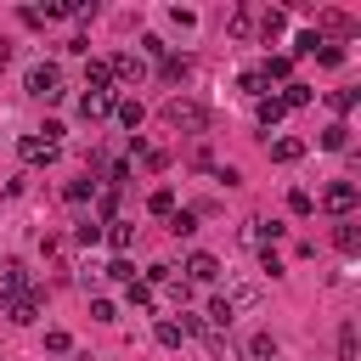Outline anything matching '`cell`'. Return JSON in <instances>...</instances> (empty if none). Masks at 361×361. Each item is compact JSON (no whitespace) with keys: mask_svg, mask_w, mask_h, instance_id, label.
I'll list each match as a JSON object with an SVG mask.
<instances>
[{"mask_svg":"<svg viewBox=\"0 0 361 361\" xmlns=\"http://www.w3.org/2000/svg\"><path fill=\"white\" fill-rule=\"evenodd\" d=\"M107 85H113L107 62H90V68H85V90H107Z\"/></svg>","mask_w":361,"mask_h":361,"instance_id":"24","label":"cell"},{"mask_svg":"<svg viewBox=\"0 0 361 361\" xmlns=\"http://www.w3.org/2000/svg\"><path fill=\"white\" fill-rule=\"evenodd\" d=\"M288 209H293V214H310V209H316V197H310L305 186H293V192H288Z\"/></svg>","mask_w":361,"mask_h":361,"instance_id":"32","label":"cell"},{"mask_svg":"<svg viewBox=\"0 0 361 361\" xmlns=\"http://www.w3.org/2000/svg\"><path fill=\"white\" fill-rule=\"evenodd\" d=\"M322 28L327 34H355V17L350 11H322Z\"/></svg>","mask_w":361,"mask_h":361,"instance_id":"20","label":"cell"},{"mask_svg":"<svg viewBox=\"0 0 361 361\" xmlns=\"http://www.w3.org/2000/svg\"><path fill=\"white\" fill-rule=\"evenodd\" d=\"M0 282H6V293H23V288H28V271H23V259H6V265H0Z\"/></svg>","mask_w":361,"mask_h":361,"instance_id":"16","label":"cell"},{"mask_svg":"<svg viewBox=\"0 0 361 361\" xmlns=\"http://www.w3.org/2000/svg\"><path fill=\"white\" fill-rule=\"evenodd\" d=\"M141 56H158V62H164V56H169V45H164L158 34H141Z\"/></svg>","mask_w":361,"mask_h":361,"instance_id":"34","label":"cell"},{"mask_svg":"<svg viewBox=\"0 0 361 361\" xmlns=\"http://www.w3.org/2000/svg\"><path fill=\"white\" fill-rule=\"evenodd\" d=\"M90 316H96V322H118V310H113V299H90Z\"/></svg>","mask_w":361,"mask_h":361,"instance_id":"39","label":"cell"},{"mask_svg":"<svg viewBox=\"0 0 361 361\" xmlns=\"http://www.w3.org/2000/svg\"><path fill=\"white\" fill-rule=\"evenodd\" d=\"M107 276H113V282H124V288L135 282V271H130V259H113V265H107Z\"/></svg>","mask_w":361,"mask_h":361,"instance_id":"37","label":"cell"},{"mask_svg":"<svg viewBox=\"0 0 361 361\" xmlns=\"http://www.w3.org/2000/svg\"><path fill=\"white\" fill-rule=\"evenodd\" d=\"M214 276H220V259L214 254H192L186 259V282H214Z\"/></svg>","mask_w":361,"mask_h":361,"instance_id":"9","label":"cell"},{"mask_svg":"<svg viewBox=\"0 0 361 361\" xmlns=\"http://www.w3.org/2000/svg\"><path fill=\"white\" fill-rule=\"evenodd\" d=\"M39 141H51V147H62V124H56V118H45V130H39Z\"/></svg>","mask_w":361,"mask_h":361,"instance_id":"40","label":"cell"},{"mask_svg":"<svg viewBox=\"0 0 361 361\" xmlns=\"http://www.w3.org/2000/svg\"><path fill=\"white\" fill-rule=\"evenodd\" d=\"M130 305L147 310V305H152V288H147V282H130Z\"/></svg>","mask_w":361,"mask_h":361,"instance_id":"38","label":"cell"},{"mask_svg":"<svg viewBox=\"0 0 361 361\" xmlns=\"http://www.w3.org/2000/svg\"><path fill=\"white\" fill-rule=\"evenodd\" d=\"M282 113H288V107H282L276 96H259V102H254V118H259L265 130H271V124H282Z\"/></svg>","mask_w":361,"mask_h":361,"instance_id":"14","label":"cell"},{"mask_svg":"<svg viewBox=\"0 0 361 361\" xmlns=\"http://www.w3.org/2000/svg\"><path fill=\"white\" fill-rule=\"evenodd\" d=\"M248 355H254V361H276V338H271V333H254V338H248Z\"/></svg>","mask_w":361,"mask_h":361,"instance_id":"22","label":"cell"},{"mask_svg":"<svg viewBox=\"0 0 361 361\" xmlns=\"http://www.w3.org/2000/svg\"><path fill=\"white\" fill-rule=\"evenodd\" d=\"M355 102H361L355 90H333V96H327V107H333L338 118H344V113H355Z\"/></svg>","mask_w":361,"mask_h":361,"instance_id":"28","label":"cell"},{"mask_svg":"<svg viewBox=\"0 0 361 361\" xmlns=\"http://www.w3.org/2000/svg\"><path fill=\"white\" fill-rule=\"evenodd\" d=\"M39 299H45L39 288H23V293H0V310H6L11 322H23V327H28V322L39 316Z\"/></svg>","mask_w":361,"mask_h":361,"instance_id":"4","label":"cell"},{"mask_svg":"<svg viewBox=\"0 0 361 361\" xmlns=\"http://www.w3.org/2000/svg\"><path fill=\"white\" fill-rule=\"evenodd\" d=\"M316 62H322V68H338V62H344V51H338L333 39H322V45H316Z\"/></svg>","mask_w":361,"mask_h":361,"instance_id":"31","label":"cell"},{"mask_svg":"<svg viewBox=\"0 0 361 361\" xmlns=\"http://www.w3.org/2000/svg\"><path fill=\"white\" fill-rule=\"evenodd\" d=\"M62 197H68V203H90V197H96V180H68Z\"/></svg>","mask_w":361,"mask_h":361,"instance_id":"26","label":"cell"},{"mask_svg":"<svg viewBox=\"0 0 361 361\" xmlns=\"http://www.w3.org/2000/svg\"><path fill=\"white\" fill-rule=\"evenodd\" d=\"M254 28H259V11H254V6H237V11H231V39H248Z\"/></svg>","mask_w":361,"mask_h":361,"instance_id":"11","label":"cell"},{"mask_svg":"<svg viewBox=\"0 0 361 361\" xmlns=\"http://www.w3.org/2000/svg\"><path fill=\"white\" fill-rule=\"evenodd\" d=\"M6 62H11V39H0V68H6Z\"/></svg>","mask_w":361,"mask_h":361,"instance_id":"42","label":"cell"},{"mask_svg":"<svg viewBox=\"0 0 361 361\" xmlns=\"http://www.w3.org/2000/svg\"><path fill=\"white\" fill-rule=\"evenodd\" d=\"M192 231H197V214L192 209H175L169 214V237H192Z\"/></svg>","mask_w":361,"mask_h":361,"instance_id":"21","label":"cell"},{"mask_svg":"<svg viewBox=\"0 0 361 361\" xmlns=\"http://www.w3.org/2000/svg\"><path fill=\"white\" fill-rule=\"evenodd\" d=\"M276 102H282V107H305V102H310V85H299V79H293V85H282V96H276Z\"/></svg>","mask_w":361,"mask_h":361,"instance_id":"25","label":"cell"},{"mask_svg":"<svg viewBox=\"0 0 361 361\" xmlns=\"http://www.w3.org/2000/svg\"><path fill=\"white\" fill-rule=\"evenodd\" d=\"M271 158H276V164H299V158H305V141H299V135H276V141H271Z\"/></svg>","mask_w":361,"mask_h":361,"instance_id":"10","label":"cell"},{"mask_svg":"<svg viewBox=\"0 0 361 361\" xmlns=\"http://www.w3.org/2000/svg\"><path fill=\"white\" fill-rule=\"evenodd\" d=\"M96 214H102V220H113V214H118V192H113V186H102V192H96Z\"/></svg>","mask_w":361,"mask_h":361,"instance_id":"29","label":"cell"},{"mask_svg":"<svg viewBox=\"0 0 361 361\" xmlns=\"http://www.w3.org/2000/svg\"><path fill=\"white\" fill-rule=\"evenodd\" d=\"M45 350H51V355H68V350H73V338H68L62 327H51V333H45Z\"/></svg>","mask_w":361,"mask_h":361,"instance_id":"33","label":"cell"},{"mask_svg":"<svg viewBox=\"0 0 361 361\" xmlns=\"http://www.w3.org/2000/svg\"><path fill=\"white\" fill-rule=\"evenodd\" d=\"M158 73H164L169 85H186V79H192V62H186V56H164V62H158Z\"/></svg>","mask_w":361,"mask_h":361,"instance_id":"12","label":"cell"},{"mask_svg":"<svg viewBox=\"0 0 361 361\" xmlns=\"http://www.w3.org/2000/svg\"><path fill=\"white\" fill-rule=\"evenodd\" d=\"M164 124L180 130V135H203V130H209V107H203L197 96H169V102H164Z\"/></svg>","mask_w":361,"mask_h":361,"instance_id":"1","label":"cell"},{"mask_svg":"<svg viewBox=\"0 0 361 361\" xmlns=\"http://www.w3.org/2000/svg\"><path fill=\"white\" fill-rule=\"evenodd\" d=\"M107 73H113V79H124V85H135V79L147 73V62H141V56H130V51H118V56H107Z\"/></svg>","mask_w":361,"mask_h":361,"instance_id":"6","label":"cell"},{"mask_svg":"<svg viewBox=\"0 0 361 361\" xmlns=\"http://www.w3.org/2000/svg\"><path fill=\"white\" fill-rule=\"evenodd\" d=\"M180 338H186V333H180V327H175V322H158V344H164V350H175V344H180Z\"/></svg>","mask_w":361,"mask_h":361,"instance_id":"36","label":"cell"},{"mask_svg":"<svg viewBox=\"0 0 361 361\" xmlns=\"http://www.w3.org/2000/svg\"><path fill=\"white\" fill-rule=\"evenodd\" d=\"M96 237H102V220H79L73 226V243H96Z\"/></svg>","mask_w":361,"mask_h":361,"instance_id":"35","label":"cell"},{"mask_svg":"<svg viewBox=\"0 0 361 361\" xmlns=\"http://www.w3.org/2000/svg\"><path fill=\"white\" fill-rule=\"evenodd\" d=\"M316 45H322V34H316V28H305V34L293 39V56H316Z\"/></svg>","mask_w":361,"mask_h":361,"instance_id":"30","label":"cell"},{"mask_svg":"<svg viewBox=\"0 0 361 361\" xmlns=\"http://www.w3.org/2000/svg\"><path fill=\"white\" fill-rule=\"evenodd\" d=\"M107 113H113V90H85V96H79V118L96 124V118H107Z\"/></svg>","mask_w":361,"mask_h":361,"instance_id":"7","label":"cell"},{"mask_svg":"<svg viewBox=\"0 0 361 361\" xmlns=\"http://www.w3.org/2000/svg\"><path fill=\"white\" fill-rule=\"evenodd\" d=\"M17 152H23V164H56V147H51V141H39V135H23V141H17Z\"/></svg>","mask_w":361,"mask_h":361,"instance_id":"8","label":"cell"},{"mask_svg":"<svg viewBox=\"0 0 361 361\" xmlns=\"http://www.w3.org/2000/svg\"><path fill=\"white\" fill-rule=\"evenodd\" d=\"M107 243H113V248H118V259H124V254H130V243H135V226H130V220H113Z\"/></svg>","mask_w":361,"mask_h":361,"instance_id":"18","label":"cell"},{"mask_svg":"<svg viewBox=\"0 0 361 361\" xmlns=\"http://www.w3.org/2000/svg\"><path fill=\"white\" fill-rule=\"evenodd\" d=\"M254 73H259V85H293V56H265Z\"/></svg>","mask_w":361,"mask_h":361,"instance_id":"5","label":"cell"},{"mask_svg":"<svg viewBox=\"0 0 361 361\" xmlns=\"http://www.w3.org/2000/svg\"><path fill=\"white\" fill-rule=\"evenodd\" d=\"M333 243H338L344 254H355V248H361V231H355V220H338V226H333Z\"/></svg>","mask_w":361,"mask_h":361,"instance_id":"19","label":"cell"},{"mask_svg":"<svg viewBox=\"0 0 361 361\" xmlns=\"http://www.w3.org/2000/svg\"><path fill=\"white\" fill-rule=\"evenodd\" d=\"M147 209H152V214H175V192H169V186H152Z\"/></svg>","mask_w":361,"mask_h":361,"instance_id":"27","label":"cell"},{"mask_svg":"<svg viewBox=\"0 0 361 361\" xmlns=\"http://www.w3.org/2000/svg\"><path fill=\"white\" fill-rule=\"evenodd\" d=\"M322 147H327V152H344V147H350V124H344V118H333V124L322 130Z\"/></svg>","mask_w":361,"mask_h":361,"instance_id":"15","label":"cell"},{"mask_svg":"<svg viewBox=\"0 0 361 361\" xmlns=\"http://www.w3.org/2000/svg\"><path fill=\"white\" fill-rule=\"evenodd\" d=\"M338 361H361V350H355V322L338 327Z\"/></svg>","mask_w":361,"mask_h":361,"instance_id":"23","label":"cell"},{"mask_svg":"<svg viewBox=\"0 0 361 361\" xmlns=\"http://www.w3.org/2000/svg\"><path fill=\"white\" fill-rule=\"evenodd\" d=\"M28 96L56 102V96H62V68H56V62H34V68H28Z\"/></svg>","mask_w":361,"mask_h":361,"instance_id":"2","label":"cell"},{"mask_svg":"<svg viewBox=\"0 0 361 361\" xmlns=\"http://www.w3.org/2000/svg\"><path fill=\"white\" fill-rule=\"evenodd\" d=\"M113 107H118V124H124V130H141V118H147V107H141L135 96H124V102H113Z\"/></svg>","mask_w":361,"mask_h":361,"instance_id":"13","label":"cell"},{"mask_svg":"<svg viewBox=\"0 0 361 361\" xmlns=\"http://www.w3.org/2000/svg\"><path fill=\"white\" fill-rule=\"evenodd\" d=\"M214 180H226V186H237V180H243V169H237V164H220V169H214Z\"/></svg>","mask_w":361,"mask_h":361,"instance_id":"41","label":"cell"},{"mask_svg":"<svg viewBox=\"0 0 361 361\" xmlns=\"http://www.w3.org/2000/svg\"><path fill=\"white\" fill-rule=\"evenodd\" d=\"M282 28H288V11H276V6H265V11H259V34H265V39H276Z\"/></svg>","mask_w":361,"mask_h":361,"instance_id":"17","label":"cell"},{"mask_svg":"<svg viewBox=\"0 0 361 361\" xmlns=\"http://www.w3.org/2000/svg\"><path fill=\"white\" fill-rule=\"evenodd\" d=\"M355 203H361V186H355V180H333V186L322 192V209H327V214H338V220H350V209H355Z\"/></svg>","mask_w":361,"mask_h":361,"instance_id":"3","label":"cell"}]
</instances>
